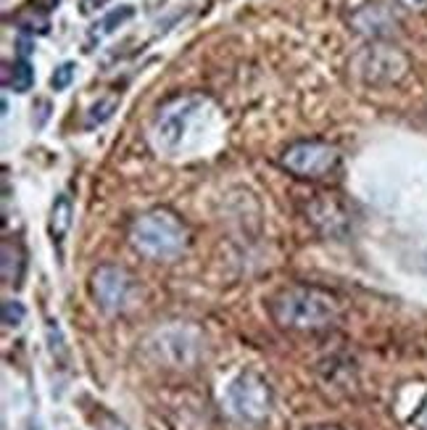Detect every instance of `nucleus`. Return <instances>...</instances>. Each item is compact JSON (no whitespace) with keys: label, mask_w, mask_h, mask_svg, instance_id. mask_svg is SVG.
<instances>
[{"label":"nucleus","mask_w":427,"mask_h":430,"mask_svg":"<svg viewBox=\"0 0 427 430\" xmlns=\"http://www.w3.org/2000/svg\"><path fill=\"white\" fill-rule=\"evenodd\" d=\"M6 84H8L13 93H27L34 84V69L27 58H19L13 61V66L8 69V77H6Z\"/></svg>","instance_id":"10"},{"label":"nucleus","mask_w":427,"mask_h":430,"mask_svg":"<svg viewBox=\"0 0 427 430\" xmlns=\"http://www.w3.org/2000/svg\"><path fill=\"white\" fill-rule=\"evenodd\" d=\"M16 24H19L21 30H27V32H40V34H45L48 32V16L45 13H37V11H27V13H21V16H16Z\"/></svg>","instance_id":"13"},{"label":"nucleus","mask_w":427,"mask_h":430,"mask_svg":"<svg viewBox=\"0 0 427 430\" xmlns=\"http://www.w3.org/2000/svg\"><path fill=\"white\" fill-rule=\"evenodd\" d=\"M16 45H19V58H27V56L32 53V42L27 40V37H21V40L16 42Z\"/></svg>","instance_id":"19"},{"label":"nucleus","mask_w":427,"mask_h":430,"mask_svg":"<svg viewBox=\"0 0 427 430\" xmlns=\"http://www.w3.org/2000/svg\"><path fill=\"white\" fill-rule=\"evenodd\" d=\"M269 317L285 330H322L338 317L335 296L314 285H291L269 298Z\"/></svg>","instance_id":"2"},{"label":"nucleus","mask_w":427,"mask_h":430,"mask_svg":"<svg viewBox=\"0 0 427 430\" xmlns=\"http://www.w3.org/2000/svg\"><path fill=\"white\" fill-rule=\"evenodd\" d=\"M72 217H74V206L69 196H58V198L53 201V209H51V238L53 243H58L61 246L63 238H66V232L72 227Z\"/></svg>","instance_id":"9"},{"label":"nucleus","mask_w":427,"mask_h":430,"mask_svg":"<svg viewBox=\"0 0 427 430\" xmlns=\"http://www.w3.org/2000/svg\"><path fill=\"white\" fill-rule=\"evenodd\" d=\"M229 410L246 422H261L272 412V388L269 383L256 372H240L227 388Z\"/></svg>","instance_id":"7"},{"label":"nucleus","mask_w":427,"mask_h":430,"mask_svg":"<svg viewBox=\"0 0 427 430\" xmlns=\"http://www.w3.org/2000/svg\"><path fill=\"white\" fill-rule=\"evenodd\" d=\"M74 66L72 61H66V63H61V66H56V72H53V77H51V87L56 90V93H61V90H66L69 84H72V80H74Z\"/></svg>","instance_id":"15"},{"label":"nucleus","mask_w":427,"mask_h":430,"mask_svg":"<svg viewBox=\"0 0 427 430\" xmlns=\"http://www.w3.org/2000/svg\"><path fill=\"white\" fill-rule=\"evenodd\" d=\"M137 293L135 277L125 267L103 264L90 274V296L106 315H119L132 304Z\"/></svg>","instance_id":"6"},{"label":"nucleus","mask_w":427,"mask_h":430,"mask_svg":"<svg viewBox=\"0 0 427 430\" xmlns=\"http://www.w3.org/2000/svg\"><path fill=\"white\" fill-rule=\"evenodd\" d=\"M11 264L16 267V274L21 277V267H24V262H21L19 246H16V251H13V256H11V243L6 241V243H3V274H6V272L11 270Z\"/></svg>","instance_id":"16"},{"label":"nucleus","mask_w":427,"mask_h":430,"mask_svg":"<svg viewBox=\"0 0 427 430\" xmlns=\"http://www.w3.org/2000/svg\"><path fill=\"white\" fill-rule=\"evenodd\" d=\"M351 69L364 84L383 87V84H393L407 77L409 58L393 45L372 42V45H367L364 51L356 53L354 61H351Z\"/></svg>","instance_id":"4"},{"label":"nucleus","mask_w":427,"mask_h":430,"mask_svg":"<svg viewBox=\"0 0 427 430\" xmlns=\"http://www.w3.org/2000/svg\"><path fill=\"white\" fill-rule=\"evenodd\" d=\"M417 422H419V428H422V430H427V404H425V410L419 412Z\"/></svg>","instance_id":"20"},{"label":"nucleus","mask_w":427,"mask_h":430,"mask_svg":"<svg viewBox=\"0 0 427 430\" xmlns=\"http://www.w3.org/2000/svg\"><path fill=\"white\" fill-rule=\"evenodd\" d=\"M401 6H407L412 11H425L427 8V0H398Z\"/></svg>","instance_id":"17"},{"label":"nucleus","mask_w":427,"mask_h":430,"mask_svg":"<svg viewBox=\"0 0 427 430\" xmlns=\"http://www.w3.org/2000/svg\"><path fill=\"white\" fill-rule=\"evenodd\" d=\"M132 13H135V8H132V6H119V8H114L103 21H101V24H95L93 37H95V34H98V37H106V34L116 32V27H122L127 19H132Z\"/></svg>","instance_id":"11"},{"label":"nucleus","mask_w":427,"mask_h":430,"mask_svg":"<svg viewBox=\"0 0 427 430\" xmlns=\"http://www.w3.org/2000/svg\"><path fill=\"white\" fill-rule=\"evenodd\" d=\"M351 24H354L356 32H362V34L372 37V40H385V37H390L396 32L398 19L383 3H367L359 11H354Z\"/></svg>","instance_id":"8"},{"label":"nucleus","mask_w":427,"mask_h":430,"mask_svg":"<svg viewBox=\"0 0 427 430\" xmlns=\"http://www.w3.org/2000/svg\"><path fill=\"white\" fill-rule=\"evenodd\" d=\"M314 430H338V428H314Z\"/></svg>","instance_id":"21"},{"label":"nucleus","mask_w":427,"mask_h":430,"mask_svg":"<svg viewBox=\"0 0 427 430\" xmlns=\"http://www.w3.org/2000/svg\"><path fill=\"white\" fill-rule=\"evenodd\" d=\"M340 164L338 148L324 140H295L280 153V167L301 179L330 177Z\"/></svg>","instance_id":"5"},{"label":"nucleus","mask_w":427,"mask_h":430,"mask_svg":"<svg viewBox=\"0 0 427 430\" xmlns=\"http://www.w3.org/2000/svg\"><path fill=\"white\" fill-rule=\"evenodd\" d=\"M190 232L174 211L151 209L140 214L129 227V243L151 262H172L188 248Z\"/></svg>","instance_id":"3"},{"label":"nucleus","mask_w":427,"mask_h":430,"mask_svg":"<svg viewBox=\"0 0 427 430\" xmlns=\"http://www.w3.org/2000/svg\"><path fill=\"white\" fill-rule=\"evenodd\" d=\"M116 106H119V101H116V98H101L98 103L90 106V111H87V122H84V125L95 127V125H103V122H108V119L114 116Z\"/></svg>","instance_id":"12"},{"label":"nucleus","mask_w":427,"mask_h":430,"mask_svg":"<svg viewBox=\"0 0 427 430\" xmlns=\"http://www.w3.org/2000/svg\"><path fill=\"white\" fill-rule=\"evenodd\" d=\"M106 0H82V13H93L95 8H101Z\"/></svg>","instance_id":"18"},{"label":"nucleus","mask_w":427,"mask_h":430,"mask_svg":"<svg viewBox=\"0 0 427 430\" xmlns=\"http://www.w3.org/2000/svg\"><path fill=\"white\" fill-rule=\"evenodd\" d=\"M24 317H27V309L21 301H13V298L3 301V322L8 327H19L24 322Z\"/></svg>","instance_id":"14"},{"label":"nucleus","mask_w":427,"mask_h":430,"mask_svg":"<svg viewBox=\"0 0 427 430\" xmlns=\"http://www.w3.org/2000/svg\"><path fill=\"white\" fill-rule=\"evenodd\" d=\"M214 106L206 95L190 93L177 95L169 103L158 108L156 119L151 125V146L164 156L185 153L193 143L200 137L193 135L196 127H206V119H211Z\"/></svg>","instance_id":"1"}]
</instances>
